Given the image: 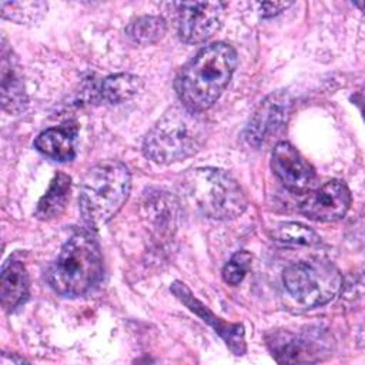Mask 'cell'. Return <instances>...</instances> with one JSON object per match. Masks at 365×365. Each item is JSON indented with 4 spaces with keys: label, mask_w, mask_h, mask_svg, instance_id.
<instances>
[{
    "label": "cell",
    "mask_w": 365,
    "mask_h": 365,
    "mask_svg": "<svg viewBox=\"0 0 365 365\" xmlns=\"http://www.w3.org/2000/svg\"><path fill=\"white\" fill-rule=\"evenodd\" d=\"M235 67L237 53L230 44L218 41L201 48L175 80L181 104L198 113L210 108L228 86Z\"/></svg>",
    "instance_id": "1"
},
{
    "label": "cell",
    "mask_w": 365,
    "mask_h": 365,
    "mask_svg": "<svg viewBox=\"0 0 365 365\" xmlns=\"http://www.w3.org/2000/svg\"><path fill=\"white\" fill-rule=\"evenodd\" d=\"M208 137V124L198 111L174 106L147 133L143 153L158 164L185 160L201 150Z\"/></svg>",
    "instance_id": "2"
},
{
    "label": "cell",
    "mask_w": 365,
    "mask_h": 365,
    "mask_svg": "<svg viewBox=\"0 0 365 365\" xmlns=\"http://www.w3.org/2000/svg\"><path fill=\"white\" fill-rule=\"evenodd\" d=\"M104 272L96 237L86 230L73 234L48 269V284L60 295L74 298L93 291Z\"/></svg>",
    "instance_id": "3"
},
{
    "label": "cell",
    "mask_w": 365,
    "mask_h": 365,
    "mask_svg": "<svg viewBox=\"0 0 365 365\" xmlns=\"http://www.w3.org/2000/svg\"><path fill=\"white\" fill-rule=\"evenodd\" d=\"M180 191L191 208L212 220H232L241 215L248 204L240 184L220 168L188 171L180 182Z\"/></svg>",
    "instance_id": "4"
},
{
    "label": "cell",
    "mask_w": 365,
    "mask_h": 365,
    "mask_svg": "<svg viewBox=\"0 0 365 365\" xmlns=\"http://www.w3.org/2000/svg\"><path fill=\"white\" fill-rule=\"evenodd\" d=\"M131 187L128 168L117 160L91 167L80 184V212L91 227L108 222L125 202Z\"/></svg>",
    "instance_id": "5"
},
{
    "label": "cell",
    "mask_w": 365,
    "mask_h": 365,
    "mask_svg": "<svg viewBox=\"0 0 365 365\" xmlns=\"http://www.w3.org/2000/svg\"><path fill=\"white\" fill-rule=\"evenodd\" d=\"M282 284L288 295L307 308L325 305L342 288L339 269L328 259L311 258L287 267Z\"/></svg>",
    "instance_id": "6"
},
{
    "label": "cell",
    "mask_w": 365,
    "mask_h": 365,
    "mask_svg": "<svg viewBox=\"0 0 365 365\" xmlns=\"http://www.w3.org/2000/svg\"><path fill=\"white\" fill-rule=\"evenodd\" d=\"M225 6L221 1L177 3L180 38L187 44H198L210 38L221 26Z\"/></svg>",
    "instance_id": "7"
},
{
    "label": "cell",
    "mask_w": 365,
    "mask_h": 365,
    "mask_svg": "<svg viewBox=\"0 0 365 365\" xmlns=\"http://www.w3.org/2000/svg\"><path fill=\"white\" fill-rule=\"evenodd\" d=\"M291 106L292 100L287 91H275L265 97L245 128V140L259 147L272 138L287 123Z\"/></svg>",
    "instance_id": "8"
},
{
    "label": "cell",
    "mask_w": 365,
    "mask_h": 365,
    "mask_svg": "<svg viewBox=\"0 0 365 365\" xmlns=\"http://www.w3.org/2000/svg\"><path fill=\"white\" fill-rule=\"evenodd\" d=\"M351 205V192L345 182L331 180L314 191H308L299 208L314 221L334 222L346 214Z\"/></svg>",
    "instance_id": "9"
},
{
    "label": "cell",
    "mask_w": 365,
    "mask_h": 365,
    "mask_svg": "<svg viewBox=\"0 0 365 365\" xmlns=\"http://www.w3.org/2000/svg\"><path fill=\"white\" fill-rule=\"evenodd\" d=\"M271 167L282 185L292 192H308L315 182V171L311 164L287 141L275 145Z\"/></svg>",
    "instance_id": "10"
},
{
    "label": "cell",
    "mask_w": 365,
    "mask_h": 365,
    "mask_svg": "<svg viewBox=\"0 0 365 365\" xmlns=\"http://www.w3.org/2000/svg\"><path fill=\"white\" fill-rule=\"evenodd\" d=\"M272 356L281 364H307L321 361L325 354V342L314 335L277 331L267 336Z\"/></svg>",
    "instance_id": "11"
},
{
    "label": "cell",
    "mask_w": 365,
    "mask_h": 365,
    "mask_svg": "<svg viewBox=\"0 0 365 365\" xmlns=\"http://www.w3.org/2000/svg\"><path fill=\"white\" fill-rule=\"evenodd\" d=\"M173 294L184 304L187 305L194 314H197L200 318H202L204 322L210 324L215 332L220 334V336L225 341L227 346L232 351L235 355L245 354V339H244V327L240 324H227L221 318L215 317L204 304H201L191 291L185 287L182 282H174L171 285Z\"/></svg>",
    "instance_id": "12"
},
{
    "label": "cell",
    "mask_w": 365,
    "mask_h": 365,
    "mask_svg": "<svg viewBox=\"0 0 365 365\" xmlns=\"http://www.w3.org/2000/svg\"><path fill=\"white\" fill-rule=\"evenodd\" d=\"M1 106L10 114L21 113L27 106V94L20 71L17 58L13 56L11 48L7 46L6 38L1 40Z\"/></svg>",
    "instance_id": "13"
},
{
    "label": "cell",
    "mask_w": 365,
    "mask_h": 365,
    "mask_svg": "<svg viewBox=\"0 0 365 365\" xmlns=\"http://www.w3.org/2000/svg\"><path fill=\"white\" fill-rule=\"evenodd\" d=\"M77 134V124L70 121L57 128H48L38 134L34 140V147L46 157L66 163L76 157L74 138Z\"/></svg>",
    "instance_id": "14"
},
{
    "label": "cell",
    "mask_w": 365,
    "mask_h": 365,
    "mask_svg": "<svg viewBox=\"0 0 365 365\" xmlns=\"http://www.w3.org/2000/svg\"><path fill=\"white\" fill-rule=\"evenodd\" d=\"M29 295V277L24 265L10 258L1 269L0 277V299L6 311L20 307Z\"/></svg>",
    "instance_id": "15"
},
{
    "label": "cell",
    "mask_w": 365,
    "mask_h": 365,
    "mask_svg": "<svg viewBox=\"0 0 365 365\" xmlns=\"http://www.w3.org/2000/svg\"><path fill=\"white\" fill-rule=\"evenodd\" d=\"M70 190L71 178L67 174L58 173L57 175H54L48 185V190L37 204L36 217L44 221L60 217L68 202Z\"/></svg>",
    "instance_id": "16"
},
{
    "label": "cell",
    "mask_w": 365,
    "mask_h": 365,
    "mask_svg": "<svg viewBox=\"0 0 365 365\" xmlns=\"http://www.w3.org/2000/svg\"><path fill=\"white\" fill-rule=\"evenodd\" d=\"M143 87L141 80L137 76L128 73H118L106 77L100 86V96L103 100L118 104L133 98Z\"/></svg>",
    "instance_id": "17"
},
{
    "label": "cell",
    "mask_w": 365,
    "mask_h": 365,
    "mask_svg": "<svg viewBox=\"0 0 365 365\" xmlns=\"http://www.w3.org/2000/svg\"><path fill=\"white\" fill-rule=\"evenodd\" d=\"M167 30L165 20L160 16H143L133 20L124 30L133 44L150 46L158 41Z\"/></svg>",
    "instance_id": "18"
},
{
    "label": "cell",
    "mask_w": 365,
    "mask_h": 365,
    "mask_svg": "<svg viewBox=\"0 0 365 365\" xmlns=\"http://www.w3.org/2000/svg\"><path fill=\"white\" fill-rule=\"evenodd\" d=\"M271 237L278 242L289 245L312 247L321 242L319 235L301 222H279L272 228Z\"/></svg>",
    "instance_id": "19"
},
{
    "label": "cell",
    "mask_w": 365,
    "mask_h": 365,
    "mask_svg": "<svg viewBox=\"0 0 365 365\" xmlns=\"http://www.w3.org/2000/svg\"><path fill=\"white\" fill-rule=\"evenodd\" d=\"M47 10L44 1H1L0 13L1 17L16 21L19 24L36 23L43 17Z\"/></svg>",
    "instance_id": "20"
},
{
    "label": "cell",
    "mask_w": 365,
    "mask_h": 365,
    "mask_svg": "<svg viewBox=\"0 0 365 365\" xmlns=\"http://www.w3.org/2000/svg\"><path fill=\"white\" fill-rule=\"evenodd\" d=\"M252 257L248 251L235 252L222 268V279L228 285H238L251 267Z\"/></svg>",
    "instance_id": "21"
},
{
    "label": "cell",
    "mask_w": 365,
    "mask_h": 365,
    "mask_svg": "<svg viewBox=\"0 0 365 365\" xmlns=\"http://www.w3.org/2000/svg\"><path fill=\"white\" fill-rule=\"evenodd\" d=\"M289 6L291 3H262L259 4V10L262 17H272Z\"/></svg>",
    "instance_id": "22"
}]
</instances>
